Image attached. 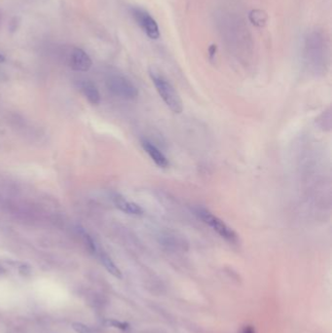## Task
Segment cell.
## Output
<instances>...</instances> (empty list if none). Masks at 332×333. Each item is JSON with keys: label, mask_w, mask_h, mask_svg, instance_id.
<instances>
[{"label": "cell", "mask_w": 332, "mask_h": 333, "mask_svg": "<svg viewBox=\"0 0 332 333\" xmlns=\"http://www.w3.org/2000/svg\"><path fill=\"white\" fill-rule=\"evenodd\" d=\"M216 28L222 42L235 57L247 61L252 56L253 39L241 16L230 11H220L216 14Z\"/></svg>", "instance_id": "6da1fadb"}, {"label": "cell", "mask_w": 332, "mask_h": 333, "mask_svg": "<svg viewBox=\"0 0 332 333\" xmlns=\"http://www.w3.org/2000/svg\"><path fill=\"white\" fill-rule=\"evenodd\" d=\"M196 216L201 219L205 224L210 227L214 232L218 234L222 239L230 244H237L239 241V236L232 228L226 224L221 218L213 214L211 211L205 208L198 207L194 209Z\"/></svg>", "instance_id": "277c9868"}, {"label": "cell", "mask_w": 332, "mask_h": 333, "mask_svg": "<svg viewBox=\"0 0 332 333\" xmlns=\"http://www.w3.org/2000/svg\"><path fill=\"white\" fill-rule=\"evenodd\" d=\"M249 19L252 25L258 28L264 27L268 21V16L264 11L259 9H253L249 14Z\"/></svg>", "instance_id": "8fae6325"}, {"label": "cell", "mask_w": 332, "mask_h": 333, "mask_svg": "<svg viewBox=\"0 0 332 333\" xmlns=\"http://www.w3.org/2000/svg\"><path fill=\"white\" fill-rule=\"evenodd\" d=\"M303 58L307 67L316 74L324 73L331 61V39L324 28L315 27L303 40Z\"/></svg>", "instance_id": "7a4b0ae2"}, {"label": "cell", "mask_w": 332, "mask_h": 333, "mask_svg": "<svg viewBox=\"0 0 332 333\" xmlns=\"http://www.w3.org/2000/svg\"><path fill=\"white\" fill-rule=\"evenodd\" d=\"M0 272H1V269H0Z\"/></svg>", "instance_id": "d6986e66"}, {"label": "cell", "mask_w": 332, "mask_h": 333, "mask_svg": "<svg viewBox=\"0 0 332 333\" xmlns=\"http://www.w3.org/2000/svg\"><path fill=\"white\" fill-rule=\"evenodd\" d=\"M241 333H255V330L251 326H246Z\"/></svg>", "instance_id": "2e32d148"}, {"label": "cell", "mask_w": 332, "mask_h": 333, "mask_svg": "<svg viewBox=\"0 0 332 333\" xmlns=\"http://www.w3.org/2000/svg\"><path fill=\"white\" fill-rule=\"evenodd\" d=\"M90 56L80 48H74L69 56V66L76 71L86 72L92 67Z\"/></svg>", "instance_id": "52a82bcc"}, {"label": "cell", "mask_w": 332, "mask_h": 333, "mask_svg": "<svg viewBox=\"0 0 332 333\" xmlns=\"http://www.w3.org/2000/svg\"><path fill=\"white\" fill-rule=\"evenodd\" d=\"M108 324H109V326H112V327H115V328H118V329H122V330H125L127 328L126 324H123V323H120V322H117V321H109Z\"/></svg>", "instance_id": "9a60e30c"}, {"label": "cell", "mask_w": 332, "mask_h": 333, "mask_svg": "<svg viewBox=\"0 0 332 333\" xmlns=\"http://www.w3.org/2000/svg\"><path fill=\"white\" fill-rule=\"evenodd\" d=\"M141 146L143 150L147 153V155L150 157V159L159 166V167H167L169 163L168 160L165 156V154L151 141L148 139L143 138L141 140Z\"/></svg>", "instance_id": "ba28073f"}, {"label": "cell", "mask_w": 332, "mask_h": 333, "mask_svg": "<svg viewBox=\"0 0 332 333\" xmlns=\"http://www.w3.org/2000/svg\"><path fill=\"white\" fill-rule=\"evenodd\" d=\"M113 202H114L115 206L120 210L124 211L125 213L132 214V215H141L143 213V209L139 205H137L133 202H131V201L126 200L121 195H114L113 196Z\"/></svg>", "instance_id": "9c48e42d"}, {"label": "cell", "mask_w": 332, "mask_h": 333, "mask_svg": "<svg viewBox=\"0 0 332 333\" xmlns=\"http://www.w3.org/2000/svg\"><path fill=\"white\" fill-rule=\"evenodd\" d=\"M72 329L77 333H94L89 327H87V326H85L81 323H73Z\"/></svg>", "instance_id": "5bb4252c"}, {"label": "cell", "mask_w": 332, "mask_h": 333, "mask_svg": "<svg viewBox=\"0 0 332 333\" xmlns=\"http://www.w3.org/2000/svg\"><path fill=\"white\" fill-rule=\"evenodd\" d=\"M100 261L102 263V265L104 266V268L111 274L113 275L114 277L116 278H121L122 277V274H121V271L118 267L116 266V264L113 262V260L104 252H101L100 255Z\"/></svg>", "instance_id": "7c38bea8"}, {"label": "cell", "mask_w": 332, "mask_h": 333, "mask_svg": "<svg viewBox=\"0 0 332 333\" xmlns=\"http://www.w3.org/2000/svg\"><path fill=\"white\" fill-rule=\"evenodd\" d=\"M106 86L113 95L124 100H134L138 96V90L133 82L122 75L109 76Z\"/></svg>", "instance_id": "5b68a950"}, {"label": "cell", "mask_w": 332, "mask_h": 333, "mask_svg": "<svg viewBox=\"0 0 332 333\" xmlns=\"http://www.w3.org/2000/svg\"><path fill=\"white\" fill-rule=\"evenodd\" d=\"M80 234H81V236H82V238H83V240H84L86 246H88L89 250H90L92 252H96L97 248H96V245H95L94 240L90 237V235L87 233L86 231L82 230V229H80Z\"/></svg>", "instance_id": "4fadbf2b"}, {"label": "cell", "mask_w": 332, "mask_h": 333, "mask_svg": "<svg viewBox=\"0 0 332 333\" xmlns=\"http://www.w3.org/2000/svg\"><path fill=\"white\" fill-rule=\"evenodd\" d=\"M81 90L92 104H99L100 102V94L97 86L91 81H84L81 84Z\"/></svg>", "instance_id": "30bf717a"}, {"label": "cell", "mask_w": 332, "mask_h": 333, "mask_svg": "<svg viewBox=\"0 0 332 333\" xmlns=\"http://www.w3.org/2000/svg\"><path fill=\"white\" fill-rule=\"evenodd\" d=\"M131 13L133 20L150 39L157 40L160 38V30L155 19L144 9L140 7H133Z\"/></svg>", "instance_id": "8992f818"}, {"label": "cell", "mask_w": 332, "mask_h": 333, "mask_svg": "<svg viewBox=\"0 0 332 333\" xmlns=\"http://www.w3.org/2000/svg\"><path fill=\"white\" fill-rule=\"evenodd\" d=\"M0 21H1V14H0Z\"/></svg>", "instance_id": "ac0fdd59"}, {"label": "cell", "mask_w": 332, "mask_h": 333, "mask_svg": "<svg viewBox=\"0 0 332 333\" xmlns=\"http://www.w3.org/2000/svg\"><path fill=\"white\" fill-rule=\"evenodd\" d=\"M5 60H6V59H5V56H4L3 54L0 53V64H1V63H4Z\"/></svg>", "instance_id": "e0dca14e"}, {"label": "cell", "mask_w": 332, "mask_h": 333, "mask_svg": "<svg viewBox=\"0 0 332 333\" xmlns=\"http://www.w3.org/2000/svg\"><path fill=\"white\" fill-rule=\"evenodd\" d=\"M149 75L155 86L156 91L158 92L160 98L165 102L166 106L173 113H181L183 110L182 100L172 84L163 74L155 69H150Z\"/></svg>", "instance_id": "3957f363"}]
</instances>
